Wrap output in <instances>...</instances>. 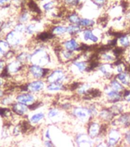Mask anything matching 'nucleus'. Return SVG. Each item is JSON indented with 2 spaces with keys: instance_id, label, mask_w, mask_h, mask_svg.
<instances>
[{
  "instance_id": "nucleus-21",
  "label": "nucleus",
  "mask_w": 130,
  "mask_h": 147,
  "mask_svg": "<svg viewBox=\"0 0 130 147\" xmlns=\"http://www.w3.org/2000/svg\"><path fill=\"white\" fill-rule=\"evenodd\" d=\"M114 118H115V117L113 114V113L111 112L109 107L107 105H102L96 119H98L99 121L103 123L109 124L113 120Z\"/></svg>"
},
{
  "instance_id": "nucleus-43",
  "label": "nucleus",
  "mask_w": 130,
  "mask_h": 147,
  "mask_svg": "<svg viewBox=\"0 0 130 147\" xmlns=\"http://www.w3.org/2000/svg\"><path fill=\"white\" fill-rule=\"evenodd\" d=\"M12 29L18 33H20L21 34H25V30H26V25L25 24H21V23L16 22L15 25H14Z\"/></svg>"
},
{
  "instance_id": "nucleus-36",
  "label": "nucleus",
  "mask_w": 130,
  "mask_h": 147,
  "mask_svg": "<svg viewBox=\"0 0 130 147\" xmlns=\"http://www.w3.org/2000/svg\"><path fill=\"white\" fill-rule=\"evenodd\" d=\"M67 25V37H75L78 38L82 32V28L78 25Z\"/></svg>"
},
{
  "instance_id": "nucleus-7",
  "label": "nucleus",
  "mask_w": 130,
  "mask_h": 147,
  "mask_svg": "<svg viewBox=\"0 0 130 147\" xmlns=\"http://www.w3.org/2000/svg\"><path fill=\"white\" fill-rule=\"evenodd\" d=\"M47 83L45 80H29L20 85L18 92H30L33 94L37 95L45 92Z\"/></svg>"
},
{
  "instance_id": "nucleus-12",
  "label": "nucleus",
  "mask_w": 130,
  "mask_h": 147,
  "mask_svg": "<svg viewBox=\"0 0 130 147\" xmlns=\"http://www.w3.org/2000/svg\"><path fill=\"white\" fill-rule=\"evenodd\" d=\"M95 72L98 75L99 78H101L103 80H105L106 82H107L111 78L115 77L113 64H112L99 62V64H98L95 70Z\"/></svg>"
},
{
  "instance_id": "nucleus-41",
  "label": "nucleus",
  "mask_w": 130,
  "mask_h": 147,
  "mask_svg": "<svg viewBox=\"0 0 130 147\" xmlns=\"http://www.w3.org/2000/svg\"><path fill=\"white\" fill-rule=\"evenodd\" d=\"M113 69H114V74L115 75L119 74L124 72V71H127V64H125L123 61H117L113 64Z\"/></svg>"
},
{
  "instance_id": "nucleus-19",
  "label": "nucleus",
  "mask_w": 130,
  "mask_h": 147,
  "mask_svg": "<svg viewBox=\"0 0 130 147\" xmlns=\"http://www.w3.org/2000/svg\"><path fill=\"white\" fill-rule=\"evenodd\" d=\"M11 111L15 115V117H17L21 119H25L27 118L28 115H29L30 108L28 106L23 104V103H18L15 101L11 106L10 107Z\"/></svg>"
},
{
  "instance_id": "nucleus-26",
  "label": "nucleus",
  "mask_w": 130,
  "mask_h": 147,
  "mask_svg": "<svg viewBox=\"0 0 130 147\" xmlns=\"http://www.w3.org/2000/svg\"><path fill=\"white\" fill-rule=\"evenodd\" d=\"M93 87L92 84L88 81H80L79 84L74 91L75 96L79 97L82 100L84 96H86L87 94L88 93L89 90Z\"/></svg>"
},
{
  "instance_id": "nucleus-31",
  "label": "nucleus",
  "mask_w": 130,
  "mask_h": 147,
  "mask_svg": "<svg viewBox=\"0 0 130 147\" xmlns=\"http://www.w3.org/2000/svg\"><path fill=\"white\" fill-rule=\"evenodd\" d=\"M33 20V16L27 9H23L21 10L16 17V22L21 23L27 25V23L31 22Z\"/></svg>"
},
{
  "instance_id": "nucleus-33",
  "label": "nucleus",
  "mask_w": 130,
  "mask_h": 147,
  "mask_svg": "<svg viewBox=\"0 0 130 147\" xmlns=\"http://www.w3.org/2000/svg\"><path fill=\"white\" fill-rule=\"evenodd\" d=\"M97 25H98L97 21L94 18L82 16L78 25L82 29H88V28H94L97 27Z\"/></svg>"
},
{
  "instance_id": "nucleus-38",
  "label": "nucleus",
  "mask_w": 130,
  "mask_h": 147,
  "mask_svg": "<svg viewBox=\"0 0 130 147\" xmlns=\"http://www.w3.org/2000/svg\"><path fill=\"white\" fill-rule=\"evenodd\" d=\"M15 101V94H12L11 92L7 91L6 95L0 100V106L10 107Z\"/></svg>"
},
{
  "instance_id": "nucleus-10",
  "label": "nucleus",
  "mask_w": 130,
  "mask_h": 147,
  "mask_svg": "<svg viewBox=\"0 0 130 147\" xmlns=\"http://www.w3.org/2000/svg\"><path fill=\"white\" fill-rule=\"evenodd\" d=\"M102 90L103 100L105 103L104 105L109 106L123 101V93L111 89L107 82L103 85Z\"/></svg>"
},
{
  "instance_id": "nucleus-30",
  "label": "nucleus",
  "mask_w": 130,
  "mask_h": 147,
  "mask_svg": "<svg viewBox=\"0 0 130 147\" xmlns=\"http://www.w3.org/2000/svg\"><path fill=\"white\" fill-rule=\"evenodd\" d=\"M117 47L123 50H126L130 48V33H123L117 37L116 40Z\"/></svg>"
},
{
  "instance_id": "nucleus-54",
  "label": "nucleus",
  "mask_w": 130,
  "mask_h": 147,
  "mask_svg": "<svg viewBox=\"0 0 130 147\" xmlns=\"http://www.w3.org/2000/svg\"><path fill=\"white\" fill-rule=\"evenodd\" d=\"M33 147H36V146H33Z\"/></svg>"
},
{
  "instance_id": "nucleus-4",
  "label": "nucleus",
  "mask_w": 130,
  "mask_h": 147,
  "mask_svg": "<svg viewBox=\"0 0 130 147\" xmlns=\"http://www.w3.org/2000/svg\"><path fill=\"white\" fill-rule=\"evenodd\" d=\"M68 115L72 119L78 122V123L85 125V126L91 119H94L91 117L88 110L84 102L75 103L72 110L68 113Z\"/></svg>"
},
{
  "instance_id": "nucleus-8",
  "label": "nucleus",
  "mask_w": 130,
  "mask_h": 147,
  "mask_svg": "<svg viewBox=\"0 0 130 147\" xmlns=\"http://www.w3.org/2000/svg\"><path fill=\"white\" fill-rule=\"evenodd\" d=\"M51 68L29 64L26 68V78L29 80H45Z\"/></svg>"
},
{
  "instance_id": "nucleus-13",
  "label": "nucleus",
  "mask_w": 130,
  "mask_h": 147,
  "mask_svg": "<svg viewBox=\"0 0 130 147\" xmlns=\"http://www.w3.org/2000/svg\"><path fill=\"white\" fill-rule=\"evenodd\" d=\"M78 55L79 54H78V53L72 52V51L66 50V49L61 48L60 45H59V49L56 51L57 61H59L63 66L68 65L69 63L74 61L78 56Z\"/></svg>"
},
{
  "instance_id": "nucleus-52",
  "label": "nucleus",
  "mask_w": 130,
  "mask_h": 147,
  "mask_svg": "<svg viewBox=\"0 0 130 147\" xmlns=\"http://www.w3.org/2000/svg\"><path fill=\"white\" fill-rule=\"evenodd\" d=\"M7 94V90L5 88H0V100L4 97Z\"/></svg>"
},
{
  "instance_id": "nucleus-46",
  "label": "nucleus",
  "mask_w": 130,
  "mask_h": 147,
  "mask_svg": "<svg viewBox=\"0 0 130 147\" xmlns=\"http://www.w3.org/2000/svg\"><path fill=\"white\" fill-rule=\"evenodd\" d=\"M123 57V61L125 62V64H127V65H129L130 66V48L124 51Z\"/></svg>"
},
{
  "instance_id": "nucleus-42",
  "label": "nucleus",
  "mask_w": 130,
  "mask_h": 147,
  "mask_svg": "<svg viewBox=\"0 0 130 147\" xmlns=\"http://www.w3.org/2000/svg\"><path fill=\"white\" fill-rule=\"evenodd\" d=\"M123 145L124 147H130V128L123 131Z\"/></svg>"
},
{
  "instance_id": "nucleus-18",
  "label": "nucleus",
  "mask_w": 130,
  "mask_h": 147,
  "mask_svg": "<svg viewBox=\"0 0 130 147\" xmlns=\"http://www.w3.org/2000/svg\"><path fill=\"white\" fill-rule=\"evenodd\" d=\"M74 142L77 147H93L94 145V140H92L86 132L75 133Z\"/></svg>"
},
{
  "instance_id": "nucleus-3",
  "label": "nucleus",
  "mask_w": 130,
  "mask_h": 147,
  "mask_svg": "<svg viewBox=\"0 0 130 147\" xmlns=\"http://www.w3.org/2000/svg\"><path fill=\"white\" fill-rule=\"evenodd\" d=\"M73 77L64 66H56L50 70V73L46 78L45 80L47 84L50 83H59L68 84L72 81Z\"/></svg>"
},
{
  "instance_id": "nucleus-35",
  "label": "nucleus",
  "mask_w": 130,
  "mask_h": 147,
  "mask_svg": "<svg viewBox=\"0 0 130 147\" xmlns=\"http://www.w3.org/2000/svg\"><path fill=\"white\" fill-rule=\"evenodd\" d=\"M84 0H62V4L68 10H77L82 6Z\"/></svg>"
},
{
  "instance_id": "nucleus-28",
  "label": "nucleus",
  "mask_w": 130,
  "mask_h": 147,
  "mask_svg": "<svg viewBox=\"0 0 130 147\" xmlns=\"http://www.w3.org/2000/svg\"><path fill=\"white\" fill-rule=\"evenodd\" d=\"M82 16L77 10H69L65 16V22L69 25H79Z\"/></svg>"
},
{
  "instance_id": "nucleus-34",
  "label": "nucleus",
  "mask_w": 130,
  "mask_h": 147,
  "mask_svg": "<svg viewBox=\"0 0 130 147\" xmlns=\"http://www.w3.org/2000/svg\"><path fill=\"white\" fill-rule=\"evenodd\" d=\"M115 78L123 84L125 88H130V72L125 71L123 73L115 75Z\"/></svg>"
},
{
  "instance_id": "nucleus-23",
  "label": "nucleus",
  "mask_w": 130,
  "mask_h": 147,
  "mask_svg": "<svg viewBox=\"0 0 130 147\" xmlns=\"http://www.w3.org/2000/svg\"><path fill=\"white\" fill-rule=\"evenodd\" d=\"M68 90V84L59 83H50L46 84L45 93L48 94H59Z\"/></svg>"
},
{
  "instance_id": "nucleus-25",
  "label": "nucleus",
  "mask_w": 130,
  "mask_h": 147,
  "mask_svg": "<svg viewBox=\"0 0 130 147\" xmlns=\"http://www.w3.org/2000/svg\"><path fill=\"white\" fill-rule=\"evenodd\" d=\"M40 32H41V30L40 28L39 22L37 20H33L26 25L25 36L28 39L33 38Z\"/></svg>"
},
{
  "instance_id": "nucleus-32",
  "label": "nucleus",
  "mask_w": 130,
  "mask_h": 147,
  "mask_svg": "<svg viewBox=\"0 0 130 147\" xmlns=\"http://www.w3.org/2000/svg\"><path fill=\"white\" fill-rule=\"evenodd\" d=\"M30 49H22L16 52L15 58L21 64L28 65L30 64Z\"/></svg>"
},
{
  "instance_id": "nucleus-16",
  "label": "nucleus",
  "mask_w": 130,
  "mask_h": 147,
  "mask_svg": "<svg viewBox=\"0 0 130 147\" xmlns=\"http://www.w3.org/2000/svg\"><path fill=\"white\" fill-rule=\"evenodd\" d=\"M15 100L16 102L23 103L25 105L31 107L38 100L37 95L33 94L30 92H17L15 94Z\"/></svg>"
},
{
  "instance_id": "nucleus-27",
  "label": "nucleus",
  "mask_w": 130,
  "mask_h": 147,
  "mask_svg": "<svg viewBox=\"0 0 130 147\" xmlns=\"http://www.w3.org/2000/svg\"><path fill=\"white\" fill-rule=\"evenodd\" d=\"M27 120L32 126H37L46 119V113L43 111H35L31 115H28Z\"/></svg>"
},
{
  "instance_id": "nucleus-11",
  "label": "nucleus",
  "mask_w": 130,
  "mask_h": 147,
  "mask_svg": "<svg viewBox=\"0 0 130 147\" xmlns=\"http://www.w3.org/2000/svg\"><path fill=\"white\" fill-rule=\"evenodd\" d=\"M59 45L61 46V48H64L66 50L80 54L83 51L84 44L81 42L78 38L68 37V38H64L63 40H61Z\"/></svg>"
},
{
  "instance_id": "nucleus-29",
  "label": "nucleus",
  "mask_w": 130,
  "mask_h": 147,
  "mask_svg": "<svg viewBox=\"0 0 130 147\" xmlns=\"http://www.w3.org/2000/svg\"><path fill=\"white\" fill-rule=\"evenodd\" d=\"M111 110V112L113 113V114L115 117L120 115L121 113L125 112V111H128V110H130V106L125 104L124 102H119V103H113V104H111V105L108 106Z\"/></svg>"
},
{
  "instance_id": "nucleus-22",
  "label": "nucleus",
  "mask_w": 130,
  "mask_h": 147,
  "mask_svg": "<svg viewBox=\"0 0 130 147\" xmlns=\"http://www.w3.org/2000/svg\"><path fill=\"white\" fill-rule=\"evenodd\" d=\"M98 61L100 63H107V64H115L118 61V57L113 50L108 49L104 50L98 55Z\"/></svg>"
},
{
  "instance_id": "nucleus-51",
  "label": "nucleus",
  "mask_w": 130,
  "mask_h": 147,
  "mask_svg": "<svg viewBox=\"0 0 130 147\" xmlns=\"http://www.w3.org/2000/svg\"><path fill=\"white\" fill-rule=\"evenodd\" d=\"M44 138H45V140H52V139H51V135H50V130L49 128L46 129L45 132H44Z\"/></svg>"
},
{
  "instance_id": "nucleus-48",
  "label": "nucleus",
  "mask_w": 130,
  "mask_h": 147,
  "mask_svg": "<svg viewBox=\"0 0 130 147\" xmlns=\"http://www.w3.org/2000/svg\"><path fill=\"white\" fill-rule=\"evenodd\" d=\"M7 61L4 59H0V76L2 75V74L3 73V71H5V67H6Z\"/></svg>"
},
{
  "instance_id": "nucleus-47",
  "label": "nucleus",
  "mask_w": 130,
  "mask_h": 147,
  "mask_svg": "<svg viewBox=\"0 0 130 147\" xmlns=\"http://www.w3.org/2000/svg\"><path fill=\"white\" fill-rule=\"evenodd\" d=\"M10 6H12L11 0H0V8L1 9H7Z\"/></svg>"
},
{
  "instance_id": "nucleus-5",
  "label": "nucleus",
  "mask_w": 130,
  "mask_h": 147,
  "mask_svg": "<svg viewBox=\"0 0 130 147\" xmlns=\"http://www.w3.org/2000/svg\"><path fill=\"white\" fill-rule=\"evenodd\" d=\"M103 37L102 31L95 27L94 28L82 29L78 38L82 44L87 46H92L99 45L102 41Z\"/></svg>"
},
{
  "instance_id": "nucleus-39",
  "label": "nucleus",
  "mask_w": 130,
  "mask_h": 147,
  "mask_svg": "<svg viewBox=\"0 0 130 147\" xmlns=\"http://www.w3.org/2000/svg\"><path fill=\"white\" fill-rule=\"evenodd\" d=\"M74 104H75V103H73L72 101L69 100L68 99H65V100H63L61 101V102H59V104H57L56 106H58L62 111L68 113L72 110V107L74 106Z\"/></svg>"
},
{
  "instance_id": "nucleus-55",
  "label": "nucleus",
  "mask_w": 130,
  "mask_h": 147,
  "mask_svg": "<svg viewBox=\"0 0 130 147\" xmlns=\"http://www.w3.org/2000/svg\"><path fill=\"white\" fill-rule=\"evenodd\" d=\"M129 6H130V5H129Z\"/></svg>"
},
{
  "instance_id": "nucleus-15",
  "label": "nucleus",
  "mask_w": 130,
  "mask_h": 147,
  "mask_svg": "<svg viewBox=\"0 0 130 147\" xmlns=\"http://www.w3.org/2000/svg\"><path fill=\"white\" fill-rule=\"evenodd\" d=\"M109 126H116L121 129L122 130H125L130 128V110L121 113L113 119L109 123Z\"/></svg>"
},
{
  "instance_id": "nucleus-20",
  "label": "nucleus",
  "mask_w": 130,
  "mask_h": 147,
  "mask_svg": "<svg viewBox=\"0 0 130 147\" xmlns=\"http://www.w3.org/2000/svg\"><path fill=\"white\" fill-rule=\"evenodd\" d=\"M51 34L54 36V38L57 40H63L67 37V25L66 23L62 24H56L52 25L49 29Z\"/></svg>"
},
{
  "instance_id": "nucleus-17",
  "label": "nucleus",
  "mask_w": 130,
  "mask_h": 147,
  "mask_svg": "<svg viewBox=\"0 0 130 147\" xmlns=\"http://www.w3.org/2000/svg\"><path fill=\"white\" fill-rule=\"evenodd\" d=\"M16 51L12 50L4 38H0V59H4L6 61L15 58Z\"/></svg>"
},
{
  "instance_id": "nucleus-49",
  "label": "nucleus",
  "mask_w": 130,
  "mask_h": 147,
  "mask_svg": "<svg viewBox=\"0 0 130 147\" xmlns=\"http://www.w3.org/2000/svg\"><path fill=\"white\" fill-rule=\"evenodd\" d=\"M93 147H109L107 143L105 142V140L103 141H100V142H94V145Z\"/></svg>"
},
{
  "instance_id": "nucleus-9",
  "label": "nucleus",
  "mask_w": 130,
  "mask_h": 147,
  "mask_svg": "<svg viewBox=\"0 0 130 147\" xmlns=\"http://www.w3.org/2000/svg\"><path fill=\"white\" fill-rule=\"evenodd\" d=\"M123 130L116 126H109L105 136V142L109 147H118L123 144Z\"/></svg>"
},
{
  "instance_id": "nucleus-6",
  "label": "nucleus",
  "mask_w": 130,
  "mask_h": 147,
  "mask_svg": "<svg viewBox=\"0 0 130 147\" xmlns=\"http://www.w3.org/2000/svg\"><path fill=\"white\" fill-rule=\"evenodd\" d=\"M4 38L10 45L11 49L16 52L22 49H25L26 47V44L27 43V40H28V38L25 34L18 33L13 29L10 30L9 32L5 33Z\"/></svg>"
},
{
  "instance_id": "nucleus-2",
  "label": "nucleus",
  "mask_w": 130,
  "mask_h": 147,
  "mask_svg": "<svg viewBox=\"0 0 130 147\" xmlns=\"http://www.w3.org/2000/svg\"><path fill=\"white\" fill-rule=\"evenodd\" d=\"M66 67L73 78L75 77H82L91 71V63L88 58L84 57V54H79L74 61Z\"/></svg>"
},
{
  "instance_id": "nucleus-40",
  "label": "nucleus",
  "mask_w": 130,
  "mask_h": 147,
  "mask_svg": "<svg viewBox=\"0 0 130 147\" xmlns=\"http://www.w3.org/2000/svg\"><path fill=\"white\" fill-rule=\"evenodd\" d=\"M14 117L15 115L11 111V108L0 106V117H2V119H9L13 118Z\"/></svg>"
},
{
  "instance_id": "nucleus-1",
  "label": "nucleus",
  "mask_w": 130,
  "mask_h": 147,
  "mask_svg": "<svg viewBox=\"0 0 130 147\" xmlns=\"http://www.w3.org/2000/svg\"><path fill=\"white\" fill-rule=\"evenodd\" d=\"M30 54V64L51 68L50 66L54 62L47 45L35 44L31 48Z\"/></svg>"
},
{
  "instance_id": "nucleus-45",
  "label": "nucleus",
  "mask_w": 130,
  "mask_h": 147,
  "mask_svg": "<svg viewBox=\"0 0 130 147\" xmlns=\"http://www.w3.org/2000/svg\"><path fill=\"white\" fill-rule=\"evenodd\" d=\"M92 4L98 9H102L107 5L108 0H91Z\"/></svg>"
},
{
  "instance_id": "nucleus-14",
  "label": "nucleus",
  "mask_w": 130,
  "mask_h": 147,
  "mask_svg": "<svg viewBox=\"0 0 130 147\" xmlns=\"http://www.w3.org/2000/svg\"><path fill=\"white\" fill-rule=\"evenodd\" d=\"M65 114L68 113L62 111L58 106H52L48 108L46 112V119L52 123H56L64 119Z\"/></svg>"
},
{
  "instance_id": "nucleus-50",
  "label": "nucleus",
  "mask_w": 130,
  "mask_h": 147,
  "mask_svg": "<svg viewBox=\"0 0 130 147\" xmlns=\"http://www.w3.org/2000/svg\"><path fill=\"white\" fill-rule=\"evenodd\" d=\"M43 145H44V146L45 147H56L54 145V143L52 142V140H44V142H43Z\"/></svg>"
},
{
  "instance_id": "nucleus-37",
  "label": "nucleus",
  "mask_w": 130,
  "mask_h": 147,
  "mask_svg": "<svg viewBox=\"0 0 130 147\" xmlns=\"http://www.w3.org/2000/svg\"><path fill=\"white\" fill-rule=\"evenodd\" d=\"M107 84L109 85V87L111 88V89L116 90V91L121 92L123 93L124 90H125V87H123V84H121L119 81L117 79H116L115 77H113V78H111L110 80L107 81Z\"/></svg>"
},
{
  "instance_id": "nucleus-44",
  "label": "nucleus",
  "mask_w": 130,
  "mask_h": 147,
  "mask_svg": "<svg viewBox=\"0 0 130 147\" xmlns=\"http://www.w3.org/2000/svg\"><path fill=\"white\" fill-rule=\"evenodd\" d=\"M123 102L130 106V88H125L123 92Z\"/></svg>"
},
{
  "instance_id": "nucleus-53",
  "label": "nucleus",
  "mask_w": 130,
  "mask_h": 147,
  "mask_svg": "<svg viewBox=\"0 0 130 147\" xmlns=\"http://www.w3.org/2000/svg\"><path fill=\"white\" fill-rule=\"evenodd\" d=\"M7 81L0 76V88H5Z\"/></svg>"
},
{
  "instance_id": "nucleus-24",
  "label": "nucleus",
  "mask_w": 130,
  "mask_h": 147,
  "mask_svg": "<svg viewBox=\"0 0 130 147\" xmlns=\"http://www.w3.org/2000/svg\"><path fill=\"white\" fill-rule=\"evenodd\" d=\"M39 5L43 13L53 14L58 6V0H40Z\"/></svg>"
}]
</instances>
